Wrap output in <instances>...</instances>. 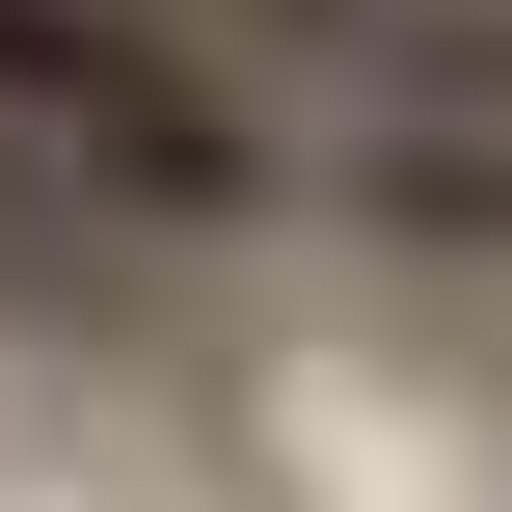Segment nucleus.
<instances>
[{
  "label": "nucleus",
  "mask_w": 512,
  "mask_h": 512,
  "mask_svg": "<svg viewBox=\"0 0 512 512\" xmlns=\"http://www.w3.org/2000/svg\"><path fill=\"white\" fill-rule=\"evenodd\" d=\"M270 189H297V135H270L243 54H189L162 0H0V216H27L54 270H108V243H243Z\"/></svg>",
  "instance_id": "obj_1"
},
{
  "label": "nucleus",
  "mask_w": 512,
  "mask_h": 512,
  "mask_svg": "<svg viewBox=\"0 0 512 512\" xmlns=\"http://www.w3.org/2000/svg\"><path fill=\"white\" fill-rule=\"evenodd\" d=\"M189 54H243V81H351L378 54V0H162Z\"/></svg>",
  "instance_id": "obj_2"
}]
</instances>
